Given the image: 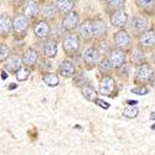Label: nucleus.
Returning a JSON list of instances; mask_svg holds the SVG:
<instances>
[{
    "label": "nucleus",
    "mask_w": 155,
    "mask_h": 155,
    "mask_svg": "<svg viewBox=\"0 0 155 155\" xmlns=\"http://www.w3.org/2000/svg\"><path fill=\"white\" fill-rule=\"evenodd\" d=\"M148 28V20L144 16H135L132 20V29L137 32H143ZM145 32V31H144Z\"/></svg>",
    "instance_id": "nucleus-7"
},
{
    "label": "nucleus",
    "mask_w": 155,
    "mask_h": 155,
    "mask_svg": "<svg viewBox=\"0 0 155 155\" xmlns=\"http://www.w3.org/2000/svg\"><path fill=\"white\" fill-rule=\"evenodd\" d=\"M8 55H9V48H8V46L4 45V44H2V46H0V60L4 61V60L8 57Z\"/></svg>",
    "instance_id": "nucleus-27"
},
{
    "label": "nucleus",
    "mask_w": 155,
    "mask_h": 155,
    "mask_svg": "<svg viewBox=\"0 0 155 155\" xmlns=\"http://www.w3.org/2000/svg\"><path fill=\"white\" fill-rule=\"evenodd\" d=\"M149 81H150L151 83H154V84H155V72L151 74V77H150V80H149Z\"/></svg>",
    "instance_id": "nucleus-33"
},
{
    "label": "nucleus",
    "mask_w": 155,
    "mask_h": 155,
    "mask_svg": "<svg viewBox=\"0 0 155 155\" xmlns=\"http://www.w3.org/2000/svg\"><path fill=\"white\" fill-rule=\"evenodd\" d=\"M44 52L46 57H55L57 54V44L55 40H47L44 44Z\"/></svg>",
    "instance_id": "nucleus-10"
},
{
    "label": "nucleus",
    "mask_w": 155,
    "mask_h": 155,
    "mask_svg": "<svg viewBox=\"0 0 155 155\" xmlns=\"http://www.w3.org/2000/svg\"><path fill=\"white\" fill-rule=\"evenodd\" d=\"M138 113H139V110H138L137 107H129V108L124 109L123 115H124V117H127V118H135L138 115Z\"/></svg>",
    "instance_id": "nucleus-24"
},
{
    "label": "nucleus",
    "mask_w": 155,
    "mask_h": 155,
    "mask_svg": "<svg viewBox=\"0 0 155 155\" xmlns=\"http://www.w3.org/2000/svg\"><path fill=\"white\" fill-rule=\"evenodd\" d=\"M80 35L83 38H91L92 36H96V25L94 20H87L80 26Z\"/></svg>",
    "instance_id": "nucleus-2"
},
{
    "label": "nucleus",
    "mask_w": 155,
    "mask_h": 155,
    "mask_svg": "<svg viewBox=\"0 0 155 155\" xmlns=\"http://www.w3.org/2000/svg\"><path fill=\"white\" fill-rule=\"evenodd\" d=\"M82 94L83 97L87 99V101H96V96H97V92H96V89L91 86V84H87L82 88Z\"/></svg>",
    "instance_id": "nucleus-18"
},
{
    "label": "nucleus",
    "mask_w": 155,
    "mask_h": 155,
    "mask_svg": "<svg viewBox=\"0 0 155 155\" xmlns=\"http://www.w3.org/2000/svg\"><path fill=\"white\" fill-rule=\"evenodd\" d=\"M153 72H151V68L149 64H141V66L138 68V72H137V78L139 81H148L150 80Z\"/></svg>",
    "instance_id": "nucleus-9"
},
{
    "label": "nucleus",
    "mask_w": 155,
    "mask_h": 155,
    "mask_svg": "<svg viewBox=\"0 0 155 155\" xmlns=\"http://www.w3.org/2000/svg\"><path fill=\"white\" fill-rule=\"evenodd\" d=\"M133 58H134L135 61H140V60H143V58H144V56L141 55V54L139 52V51H137V52L134 54V56H133Z\"/></svg>",
    "instance_id": "nucleus-32"
},
{
    "label": "nucleus",
    "mask_w": 155,
    "mask_h": 155,
    "mask_svg": "<svg viewBox=\"0 0 155 155\" xmlns=\"http://www.w3.org/2000/svg\"><path fill=\"white\" fill-rule=\"evenodd\" d=\"M73 5H74V3L68 2V0H60V2L56 3V8L61 12H68L73 8Z\"/></svg>",
    "instance_id": "nucleus-21"
},
{
    "label": "nucleus",
    "mask_w": 155,
    "mask_h": 155,
    "mask_svg": "<svg viewBox=\"0 0 155 155\" xmlns=\"http://www.w3.org/2000/svg\"><path fill=\"white\" fill-rule=\"evenodd\" d=\"M128 21V15L127 12L123 10H117L114 14L110 16V22L117 28H122L127 24Z\"/></svg>",
    "instance_id": "nucleus-3"
},
{
    "label": "nucleus",
    "mask_w": 155,
    "mask_h": 155,
    "mask_svg": "<svg viewBox=\"0 0 155 155\" xmlns=\"http://www.w3.org/2000/svg\"><path fill=\"white\" fill-rule=\"evenodd\" d=\"M40 14L44 18H51L55 14V6L54 5H44L40 9Z\"/></svg>",
    "instance_id": "nucleus-23"
},
{
    "label": "nucleus",
    "mask_w": 155,
    "mask_h": 155,
    "mask_svg": "<svg viewBox=\"0 0 155 155\" xmlns=\"http://www.w3.org/2000/svg\"><path fill=\"white\" fill-rule=\"evenodd\" d=\"M12 28H14V30L16 32H22L24 30H26L28 28V19L26 16H16L15 20L12 21Z\"/></svg>",
    "instance_id": "nucleus-13"
},
{
    "label": "nucleus",
    "mask_w": 155,
    "mask_h": 155,
    "mask_svg": "<svg viewBox=\"0 0 155 155\" xmlns=\"http://www.w3.org/2000/svg\"><path fill=\"white\" fill-rule=\"evenodd\" d=\"M94 103H96V104H98L99 107L104 108V109H108V108H109V103H107V102H104V101H102V99H96Z\"/></svg>",
    "instance_id": "nucleus-31"
},
{
    "label": "nucleus",
    "mask_w": 155,
    "mask_h": 155,
    "mask_svg": "<svg viewBox=\"0 0 155 155\" xmlns=\"http://www.w3.org/2000/svg\"><path fill=\"white\" fill-rule=\"evenodd\" d=\"M114 89V81L110 78V77H104L101 83H99V92L104 96H112L110 93Z\"/></svg>",
    "instance_id": "nucleus-4"
},
{
    "label": "nucleus",
    "mask_w": 155,
    "mask_h": 155,
    "mask_svg": "<svg viewBox=\"0 0 155 155\" xmlns=\"http://www.w3.org/2000/svg\"><path fill=\"white\" fill-rule=\"evenodd\" d=\"M29 74H30L29 70L21 68L20 71L16 72V80H18V81H26V80L29 78Z\"/></svg>",
    "instance_id": "nucleus-25"
},
{
    "label": "nucleus",
    "mask_w": 155,
    "mask_h": 155,
    "mask_svg": "<svg viewBox=\"0 0 155 155\" xmlns=\"http://www.w3.org/2000/svg\"><path fill=\"white\" fill-rule=\"evenodd\" d=\"M128 103H129V104H137V101H128Z\"/></svg>",
    "instance_id": "nucleus-35"
},
{
    "label": "nucleus",
    "mask_w": 155,
    "mask_h": 155,
    "mask_svg": "<svg viewBox=\"0 0 155 155\" xmlns=\"http://www.w3.org/2000/svg\"><path fill=\"white\" fill-rule=\"evenodd\" d=\"M107 4L110 6V8H114V9H120L124 6L125 2H122V0H115V2H107Z\"/></svg>",
    "instance_id": "nucleus-28"
},
{
    "label": "nucleus",
    "mask_w": 155,
    "mask_h": 155,
    "mask_svg": "<svg viewBox=\"0 0 155 155\" xmlns=\"http://www.w3.org/2000/svg\"><path fill=\"white\" fill-rule=\"evenodd\" d=\"M77 24H78V15L76 14V12H70L68 15H66L62 20V26L63 29H67V30H72L77 26Z\"/></svg>",
    "instance_id": "nucleus-5"
},
{
    "label": "nucleus",
    "mask_w": 155,
    "mask_h": 155,
    "mask_svg": "<svg viewBox=\"0 0 155 155\" xmlns=\"http://www.w3.org/2000/svg\"><path fill=\"white\" fill-rule=\"evenodd\" d=\"M137 4H138L139 6H141V8H150V6L155 5L154 2H143V0H138Z\"/></svg>",
    "instance_id": "nucleus-30"
},
{
    "label": "nucleus",
    "mask_w": 155,
    "mask_h": 155,
    "mask_svg": "<svg viewBox=\"0 0 155 155\" xmlns=\"http://www.w3.org/2000/svg\"><path fill=\"white\" fill-rule=\"evenodd\" d=\"M11 25H12V24H11V21H10V19H9L8 16H5L4 14L0 16V31H2L3 35L8 34V32L10 31Z\"/></svg>",
    "instance_id": "nucleus-20"
},
{
    "label": "nucleus",
    "mask_w": 155,
    "mask_h": 155,
    "mask_svg": "<svg viewBox=\"0 0 155 155\" xmlns=\"http://www.w3.org/2000/svg\"><path fill=\"white\" fill-rule=\"evenodd\" d=\"M114 41L119 47H128L129 44H130V36L128 35V32L122 30L114 35Z\"/></svg>",
    "instance_id": "nucleus-6"
},
{
    "label": "nucleus",
    "mask_w": 155,
    "mask_h": 155,
    "mask_svg": "<svg viewBox=\"0 0 155 155\" xmlns=\"http://www.w3.org/2000/svg\"><path fill=\"white\" fill-rule=\"evenodd\" d=\"M98 58H99V52L96 48H88L83 55V60L87 63H94L98 61Z\"/></svg>",
    "instance_id": "nucleus-17"
},
{
    "label": "nucleus",
    "mask_w": 155,
    "mask_h": 155,
    "mask_svg": "<svg viewBox=\"0 0 155 155\" xmlns=\"http://www.w3.org/2000/svg\"><path fill=\"white\" fill-rule=\"evenodd\" d=\"M98 68L101 72H108L112 68V64L109 62V60H103L99 64H98Z\"/></svg>",
    "instance_id": "nucleus-26"
},
{
    "label": "nucleus",
    "mask_w": 155,
    "mask_h": 155,
    "mask_svg": "<svg viewBox=\"0 0 155 155\" xmlns=\"http://www.w3.org/2000/svg\"><path fill=\"white\" fill-rule=\"evenodd\" d=\"M24 12H25V16H26V18H34V16H36L38 14V12H40V9H38L36 3L28 2L26 5H25Z\"/></svg>",
    "instance_id": "nucleus-15"
},
{
    "label": "nucleus",
    "mask_w": 155,
    "mask_h": 155,
    "mask_svg": "<svg viewBox=\"0 0 155 155\" xmlns=\"http://www.w3.org/2000/svg\"><path fill=\"white\" fill-rule=\"evenodd\" d=\"M37 61V52L32 48H29L26 50V52L24 54V57H22V62L26 64V66H32L35 64V62Z\"/></svg>",
    "instance_id": "nucleus-14"
},
{
    "label": "nucleus",
    "mask_w": 155,
    "mask_h": 155,
    "mask_svg": "<svg viewBox=\"0 0 155 155\" xmlns=\"http://www.w3.org/2000/svg\"><path fill=\"white\" fill-rule=\"evenodd\" d=\"M124 60H125V56L119 50H114L109 57V62L112 64V67H120L124 63Z\"/></svg>",
    "instance_id": "nucleus-8"
},
{
    "label": "nucleus",
    "mask_w": 155,
    "mask_h": 155,
    "mask_svg": "<svg viewBox=\"0 0 155 155\" xmlns=\"http://www.w3.org/2000/svg\"><path fill=\"white\" fill-rule=\"evenodd\" d=\"M42 80L48 87H56L58 84V77L55 73H46Z\"/></svg>",
    "instance_id": "nucleus-22"
},
{
    "label": "nucleus",
    "mask_w": 155,
    "mask_h": 155,
    "mask_svg": "<svg viewBox=\"0 0 155 155\" xmlns=\"http://www.w3.org/2000/svg\"><path fill=\"white\" fill-rule=\"evenodd\" d=\"M2 74H3V76H2V78H3V80H6V78H8V74H6L5 71H2Z\"/></svg>",
    "instance_id": "nucleus-34"
},
{
    "label": "nucleus",
    "mask_w": 155,
    "mask_h": 155,
    "mask_svg": "<svg viewBox=\"0 0 155 155\" xmlns=\"http://www.w3.org/2000/svg\"><path fill=\"white\" fill-rule=\"evenodd\" d=\"M62 46L63 50L66 51L67 54H74L77 50L80 47V41H78V37L76 35H68L63 38L62 41Z\"/></svg>",
    "instance_id": "nucleus-1"
},
{
    "label": "nucleus",
    "mask_w": 155,
    "mask_h": 155,
    "mask_svg": "<svg viewBox=\"0 0 155 155\" xmlns=\"http://www.w3.org/2000/svg\"><path fill=\"white\" fill-rule=\"evenodd\" d=\"M139 42L143 46H153L155 44V32L154 31H145L140 35Z\"/></svg>",
    "instance_id": "nucleus-11"
},
{
    "label": "nucleus",
    "mask_w": 155,
    "mask_h": 155,
    "mask_svg": "<svg viewBox=\"0 0 155 155\" xmlns=\"http://www.w3.org/2000/svg\"><path fill=\"white\" fill-rule=\"evenodd\" d=\"M21 62H20V58L19 57H12L10 60L6 61V68L11 72H18L20 71L21 68Z\"/></svg>",
    "instance_id": "nucleus-19"
},
{
    "label": "nucleus",
    "mask_w": 155,
    "mask_h": 155,
    "mask_svg": "<svg viewBox=\"0 0 155 155\" xmlns=\"http://www.w3.org/2000/svg\"><path fill=\"white\" fill-rule=\"evenodd\" d=\"M48 32H50V26H48V24L45 22V21H40L35 26V34L38 37H45V36L48 35Z\"/></svg>",
    "instance_id": "nucleus-16"
},
{
    "label": "nucleus",
    "mask_w": 155,
    "mask_h": 155,
    "mask_svg": "<svg viewBox=\"0 0 155 155\" xmlns=\"http://www.w3.org/2000/svg\"><path fill=\"white\" fill-rule=\"evenodd\" d=\"M151 129H154V130H155V124H153V125H151Z\"/></svg>",
    "instance_id": "nucleus-36"
},
{
    "label": "nucleus",
    "mask_w": 155,
    "mask_h": 155,
    "mask_svg": "<svg viewBox=\"0 0 155 155\" xmlns=\"http://www.w3.org/2000/svg\"><path fill=\"white\" fill-rule=\"evenodd\" d=\"M58 72L63 76V77H71L74 73V66L73 63L70 61H63L60 67H58Z\"/></svg>",
    "instance_id": "nucleus-12"
},
{
    "label": "nucleus",
    "mask_w": 155,
    "mask_h": 155,
    "mask_svg": "<svg viewBox=\"0 0 155 155\" xmlns=\"http://www.w3.org/2000/svg\"><path fill=\"white\" fill-rule=\"evenodd\" d=\"M132 92H133L134 94L144 96V94H147V93L149 92V89H148L147 87H140V88H133V89H132Z\"/></svg>",
    "instance_id": "nucleus-29"
}]
</instances>
